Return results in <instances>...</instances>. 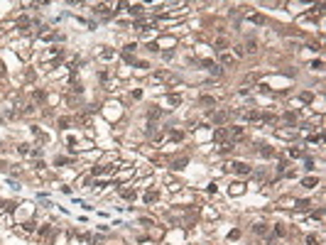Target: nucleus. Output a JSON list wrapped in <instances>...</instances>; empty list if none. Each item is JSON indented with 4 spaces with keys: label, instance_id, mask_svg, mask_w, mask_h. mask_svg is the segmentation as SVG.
I'll return each mask as SVG.
<instances>
[{
    "label": "nucleus",
    "instance_id": "obj_1",
    "mask_svg": "<svg viewBox=\"0 0 326 245\" xmlns=\"http://www.w3.org/2000/svg\"><path fill=\"white\" fill-rule=\"evenodd\" d=\"M228 169H233V172H238V174H250V167L245 164V162H233V164H228Z\"/></svg>",
    "mask_w": 326,
    "mask_h": 245
},
{
    "label": "nucleus",
    "instance_id": "obj_2",
    "mask_svg": "<svg viewBox=\"0 0 326 245\" xmlns=\"http://www.w3.org/2000/svg\"><path fill=\"white\" fill-rule=\"evenodd\" d=\"M228 118H230V113H228V110H218V113H213V123H216V125H221V123H226Z\"/></svg>",
    "mask_w": 326,
    "mask_h": 245
},
{
    "label": "nucleus",
    "instance_id": "obj_3",
    "mask_svg": "<svg viewBox=\"0 0 326 245\" xmlns=\"http://www.w3.org/2000/svg\"><path fill=\"white\" fill-rule=\"evenodd\" d=\"M260 155H262V157H275V150H272L270 145H262V147H260Z\"/></svg>",
    "mask_w": 326,
    "mask_h": 245
},
{
    "label": "nucleus",
    "instance_id": "obj_4",
    "mask_svg": "<svg viewBox=\"0 0 326 245\" xmlns=\"http://www.w3.org/2000/svg\"><path fill=\"white\" fill-rule=\"evenodd\" d=\"M243 49H245V52H255V49H257V42L253 39V37H248V42H245V47H243Z\"/></svg>",
    "mask_w": 326,
    "mask_h": 245
},
{
    "label": "nucleus",
    "instance_id": "obj_5",
    "mask_svg": "<svg viewBox=\"0 0 326 245\" xmlns=\"http://www.w3.org/2000/svg\"><path fill=\"white\" fill-rule=\"evenodd\" d=\"M253 233H257V235H265V233H267V226L257 223V226H253Z\"/></svg>",
    "mask_w": 326,
    "mask_h": 245
},
{
    "label": "nucleus",
    "instance_id": "obj_6",
    "mask_svg": "<svg viewBox=\"0 0 326 245\" xmlns=\"http://www.w3.org/2000/svg\"><path fill=\"white\" fill-rule=\"evenodd\" d=\"M226 137H228V130H223V128L216 130V140H218V142H221V140H226Z\"/></svg>",
    "mask_w": 326,
    "mask_h": 245
},
{
    "label": "nucleus",
    "instance_id": "obj_7",
    "mask_svg": "<svg viewBox=\"0 0 326 245\" xmlns=\"http://www.w3.org/2000/svg\"><path fill=\"white\" fill-rule=\"evenodd\" d=\"M155 199H157V191H155V189H150V191L145 194V201H147V203H152Z\"/></svg>",
    "mask_w": 326,
    "mask_h": 245
},
{
    "label": "nucleus",
    "instance_id": "obj_8",
    "mask_svg": "<svg viewBox=\"0 0 326 245\" xmlns=\"http://www.w3.org/2000/svg\"><path fill=\"white\" fill-rule=\"evenodd\" d=\"M248 20H250V22H255V25H262V22H265V17H262V15H250Z\"/></svg>",
    "mask_w": 326,
    "mask_h": 245
},
{
    "label": "nucleus",
    "instance_id": "obj_9",
    "mask_svg": "<svg viewBox=\"0 0 326 245\" xmlns=\"http://www.w3.org/2000/svg\"><path fill=\"white\" fill-rule=\"evenodd\" d=\"M186 162H189L186 157H179L177 162H174V169H184V164H186Z\"/></svg>",
    "mask_w": 326,
    "mask_h": 245
},
{
    "label": "nucleus",
    "instance_id": "obj_10",
    "mask_svg": "<svg viewBox=\"0 0 326 245\" xmlns=\"http://www.w3.org/2000/svg\"><path fill=\"white\" fill-rule=\"evenodd\" d=\"M228 135H230V137H241V135H243V128H230V130H228Z\"/></svg>",
    "mask_w": 326,
    "mask_h": 245
},
{
    "label": "nucleus",
    "instance_id": "obj_11",
    "mask_svg": "<svg viewBox=\"0 0 326 245\" xmlns=\"http://www.w3.org/2000/svg\"><path fill=\"white\" fill-rule=\"evenodd\" d=\"M221 61H223L226 66H228V64H233V54H228V52H226V54H221Z\"/></svg>",
    "mask_w": 326,
    "mask_h": 245
},
{
    "label": "nucleus",
    "instance_id": "obj_12",
    "mask_svg": "<svg viewBox=\"0 0 326 245\" xmlns=\"http://www.w3.org/2000/svg\"><path fill=\"white\" fill-rule=\"evenodd\" d=\"M230 194H233V196H235V194H243V184H233V186H230Z\"/></svg>",
    "mask_w": 326,
    "mask_h": 245
},
{
    "label": "nucleus",
    "instance_id": "obj_13",
    "mask_svg": "<svg viewBox=\"0 0 326 245\" xmlns=\"http://www.w3.org/2000/svg\"><path fill=\"white\" fill-rule=\"evenodd\" d=\"M294 206H297V208H309V201L302 199V201H294Z\"/></svg>",
    "mask_w": 326,
    "mask_h": 245
},
{
    "label": "nucleus",
    "instance_id": "obj_14",
    "mask_svg": "<svg viewBox=\"0 0 326 245\" xmlns=\"http://www.w3.org/2000/svg\"><path fill=\"white\" fill-rule=\"evenodd\" d=\"M17 152H20V155H29V145H20Z\"/></svg>",
    "mask_w": 326,
    "mask_h": 245
},
{
    "label": "nucleus",
    "instance_id": "obj_15",
    "mask_svg": "<svg viewBox=\"0 0 326 245\" xmlns=\"http://www.w3.org/2000/svg\"><path fill=\"white\" fill-rule=\"evenodd\" d=\"M132 196H135L132 189H123V199H132Z\"/></svg>",
    "mask_w": 326,
    "mask_h": 245
},
{
    "label": "nucleus",
    "instance_id": "obj_16",
    "mask_svg": "<svg viewBox=\"0 0 326 245\" xmlns=\"http://www.w3.org/2000/svg\"><path fill=\"white\" fill-rule=\"evenodd\" d=\"M233 54H235V57H243V54H245V49H243V47H233Z\"/></svg>",
    "mask_w": 326,
    "mask_h": 245
},
{
    "label": "nucleus",
    "instance_id": "obj_17",
    "mask_svg": "<svg viewBox=\"0 0 326 245\" xmlns=\"http://www.w3.org/2000/svg\"><path fill=\"white\" fill-rule=\"evenodd\" d=\"M130 13H132V15H140L142 8H140V5H130Z\"/></svg>",
    "mask_w": 326,
    "mask_h": 245
},
{
    "label": "nucleus",
    "instance_id": "obj_18",
    "mask_svg": "<svg viewBox=\"0 0 326 245\" xmlns=\"http://www.w3.org/2000/svg\"><path fill=\"white\" fill-rule=\"evenodd\" d=\"M304 186H309V189H314V186H316V179H304Z\"/></svg>",
    "mask_w": 326,
    "mask_h": 245
},
{
    "label": "nucleus",
    "instance_id": "obj_19",
    "mask_svg": "<svg viewBox=\"0 0 326 245\" xmlns=\"http://www.w3.org/2000/svg\"><path fill=\"white\" fill-rule=\"evenodd\" d=\"M201 105H213V98H209V96H204V98H201Z\"/></svg>",
    "mask_w": 326,
    "mask_h": 245
},
{
    "label": "nucleus",
    "instance_id": "obj_20",
    "mask_svg": "<svg viewBox=\"0 0 326 245\" xmlns=\"http://www.w3.org/2000/svg\"><path fill=\"white\" fill-rule=\"evenodd\" d=\"M159 115H162V110H159V108H157V110H155V108L150 110V118H159Z\"/></svg>",
    "mask_w": 326,
    "mask_h": 245
},
{
    "label": "nucleus",
    "instance_id": "obj_21",
    "mask_svg": "<svg viewBox=\"0 0 326 245\" xmlns=\"http://www.w3.org/2000/svg\"><path fill=\"white\" fill-rule=\"evenodd\" d=\"M307 245H319V240H316L314 235H309V238H307Z\"/></svg>",
    "mask_w": 326,
    "mask_h": 245
},
{
    "label": "nucleus",
    "instance_id": "obj_22",
    "mask_svg": "<svg viewBox=\"0 0 326 245\" xmlns=\"http://www.w3.org/2000/svg\"><path fill=\"white\" fill-rule=\"evenodd\" d=\"M289 155H292V157H302V150H294V147H292V150H289Z\"/></svg>",
    "mask_w": 326,
    "mask_h": 245
},
{
    "label": "nucleus",
    "instance_id": "obj_23",
    "mask_svg": "<svg viewBox=\"0 0 326 245\" xmlns=\"http://www.w3.org/2000/svg\"><path fill=\"white\" fill-rule=\"evenodd\" d=\"M167 101H169L172 105H177V103H179V96H169V98H167Z\"/></svg>",
    "mask_w": 326,
    "mask_h": 245
}]
</instances>
